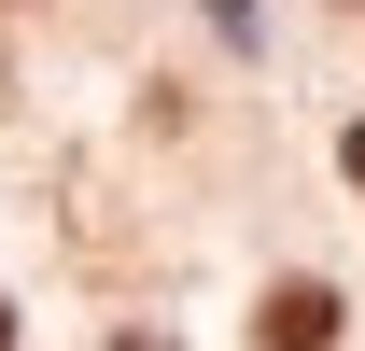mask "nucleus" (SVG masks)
Returning a JSON list of instances; mask_svg holds the SVG:
<instances>
[{
	"label": "nucleus",
	"mask_w": 365,
	"mask_h": 351,
	"mask_svg": "<svg viewBox=\"0 0 365 351\" xmlns=\"http://www.w3.org/2000/svg\"><path fill=\"white\" fill-rule=\"evenodd\" d=\"M0 351H14V309H0Z\"/></svg>",
	"instance_id": "4"
},
{
	"label": "nucleus",
	"mask_w": 365,
	"mask_h": 351,
	"mask_svg": "<svg viewBox=\"0 0 365 351\" xmlns=\"http://www.w3.org/2000/svg\"><path fill=\"white\" fill-rule=\"evenodd\" d=\"M253 337H267V351H337V295H323V281H281Z\"/></svg>",
	"instance_id": "1"
},
{
	"label": "nucleus",
	"mask_w": 365,
	"mask_h": 351,
	"mask_svg": "<svg viewBox=\"0 0 365 351\" xmlns=\"http://www.w3.org/2000/svg\"><path fill=\"white\" fill-rule=\"evenodd\" d=\"M337 169H351V183H365V127H351V141H337Z\"/></svg>",
	"instance_id": "2"
},
{
	"label": "nucleus",
	"mask_w": 365,
	"mask_h": 351,
	"mask_svg": "<svg viewBox=\"0 0 365 351\" xmlns=\"http://www.w3.org/2000/svg\"><path fill=\"white\" fill-rule=\"evenodd\" d=\"M113 351H169V337H113Z\"/></svg>",
	"instance_id": "3"
}]
</instances>
